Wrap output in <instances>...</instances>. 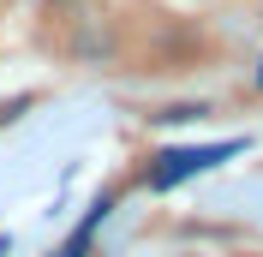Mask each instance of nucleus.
Segmentation results:
<instances>
[{
  "label": "nucleus",
  "instance_id": "nucleus-1",
  "mask_svg": "<svg viewBox=\"0 0 263 257\" xmlns=\"http://www.w3.org/2000/svg\"><path fill=\"white\" fill-rule=\"evenodd\" d=\"M228 150H233V144H203V150H167V156H162V168L149 174V186H156V192H167V186H180L185 174H197V168H210V161H221Z\"/></svg>",
  "mask_w": 263,
  "mask_h": 257
}]
</instances>
